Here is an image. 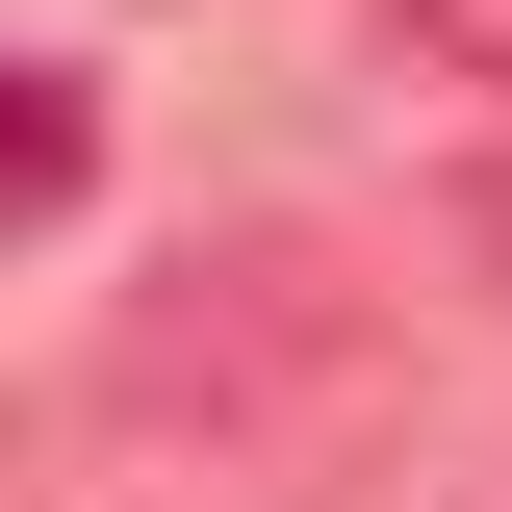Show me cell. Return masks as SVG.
<instances>
[{"label": "cell", "mask_w": 512, "mask_h": 512, "mask_svg": "<svg viewBox=\"0 0 512 512\" xmlns=\"http://www.w3.org/2000/svg\"><path fill=\"white\" fill-rule=\"evenodd\" d=\"M384 26H410L436 77H512V0H384Z\"/></svg>", "instance_id": "7a4b0ae2"}, {"label": "cell", "mask_w": 512, "mask_h": 512, "mask_svg": "<svg viewBox=\"0 0 512 512\" xmlns=\"http://www.w3.org/2000/svg\"><path fill=\"white\" fill-rule=\"evenodd\" d=\"M0 180H26V231H52V205L103 180V103H77V77H26V128H0Z\"/></svg>", "instance_id": "6da1fadb"}, {"label": "cell", "mask_w": 512, "mask_h": 512, "mask_svg": "<svg viewBox=\"0 0 512 512\" xmlns=\"http://www.w3.org/2000/svg\"><path fill=\"white\" fill-rule=\"evenodd\" d=\"M487 256H512V180H487Z\"/></svg>", "instance_id": "3957f363"}]
</instances>
